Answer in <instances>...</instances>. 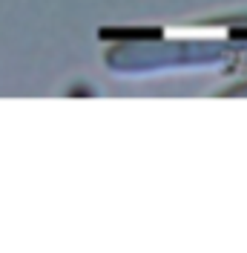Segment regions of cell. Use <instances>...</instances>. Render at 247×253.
Wrapping results in <instances>:
<instances>
[{
	"mask_svg": "<svg viewBox=\"0 0 247 253\" xmlns=\"http://www.w3.org/2000/svg\"><path fill=\"white\" fill-rule=\"evenodd\" d=\"M247 55L239 41H115L104 52V66L112 75H161V72H190V69H218L239 63Z\"/></svg>",
	"mask_w": 247,
	"mask_h": 253,
	"instance_id": "1",
	"label": "cell"
},
{
	"mask_svg": "<svg viewBox=\"0 0 247 253\" xmlns=\"http://www.w3.org/2000/svg\"><path fill=\"white\" fill-rule=\"evenodd\" d=\"M218 98H247V78L236 81V84L224 86V89H218Z\"/></svg>",
	"mask_w": 247,
	"mask_h": 253,
	"instance_id": "2",
	"label": "cell"
},
{
	"mask_svg": "<svg viewBox=\"0 0 247 253\" xmlns=\"http://www.w3.org/2000/svg\"><path fill=\"white\" fill-rule=\"evenodd\" d=\"M233 41H247V29H230Z\"/></svg>",
	"mask_w": 247,
	"mask_h": 253,
	"instance_id": "3",
	"label": "cell"
}]
</instances>
